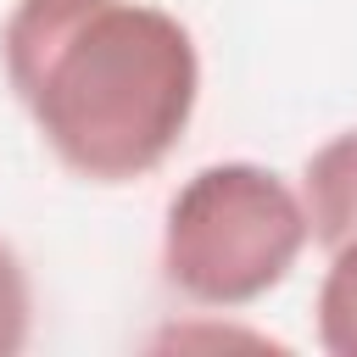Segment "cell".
<instances>
[{"label": "cell", "mask_w": 357, "mask_h": 357, "mask_svg": "<svg viewBox=\"0 0 357 357\" xmlns=\"http://www.w3.org/2000/svg\"><path fill=\"white\" fill-rule=\"evenodd\" d=\"M296 190L312 223V245H357V128H340L318 151H307Z\"/></svg>", "instance_id": "3"}, {"label": "cell", "mask_w": 357, "mask_h": 357, "mask_svg": "<svg viewBox=\"0 0 357 357\" xmlns=\"http://www.w3.org/2000/svg\"><path fill=\"white\" fill-rule=\"evenodd\" d=\"M33 335V284L22 257L0 240V357H17Z\"/></svg>", "instance_id": "5"}, {"label": "cell", "mask_w": 357, "mask_h": 357, "mask_svg": "<svg viewBox=\"0 0 357 357\" xmlns=\"http://www.w3.org/2000/svg\"><path fill=\"white\" fill-rule=\"evenodd\" d=\"M312 324L329 357H357V245L329 251V268L312 296Z\"/></svg>", "instance_id": "4"}, {"label": "cell", "mask_w": 357, "mask_h": 357, "mask_svg": "<svg viewBox=\"0 0 357 357\" xmlns=\"http://www.w3.org/2000/svg\"><path fill=\"white\" fill-rule=\"evenodd\" d=\"M312 245V223L296 178L279 167L229 156L195 167L162 212V279L184 301L206 312H234L273 296L301 251Z\"/></svg>", "instance_id": "2"}, {"label": "cell", "mask_w": 357, "mask_h": 357, "mask_svg": "<svg viewBox=\"0 0 357 357\" xmlns=\"http://www.w3.org/2000/svg\"><path fill=\"white\" fill-rule=\"evenodd\" d=\"M0 73L39 145L106 190L151 178L201 106L195 33L156 0H11Z\"/></svg>", "instance_id": "1"}]
</instances>
